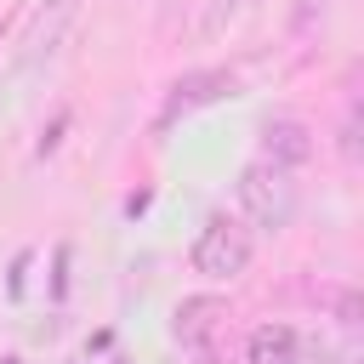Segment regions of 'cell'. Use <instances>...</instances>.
<instances>
[{"label": "cell", "mask_w": 364, "mask_h": 364, "mask_svg": "<svg viewBox=\"0 0 364 364\" xmlns=\"http://www.w3.org/2000/svg\"><path fill=\"white\" fill-rule=\"evenodd\" d=\"M313 154V142H307V125H296V119H279V125H267V165H301Z\"/></svg>", "instance_id": "277c9868"}, {"label": "cell", "mask_w": 364, "mask_h": 364, "mask_svg": "<svg viewBox=\"0 0 364 364\" xmlns=\"http://www.w3.org/2000/svg\"><path fill=\"white\" fill-rule=\"evenodd\" d=\"M205 313H216V301H188V307H176V330L182 336H205Z\"/></svg>", "instance_id": "5b68a950"}, {"label": "cell", "mask_w": 364, "mask_h": 364, "mask_svg": "<svg viewBox=\"0 0 364 364\" xmlns=\"http://www.w3.org/2000/svg\"><path fill=\"white\" fill-rule=\"evenodd\" d=\"M199 364H216V358H199Z\"/></svg>", "instance_id": "8992f818"}, {"label": "cell", "mask_w": 364, "mask_h": 364, "mask_svg": "<svg viewBox=\"0 0 364 364\" xmlns=\"http://www.w3.org/2000/svg\"><path fill=\"white\" fill-rule=\"evenodd\" d=\"M250 364H301V336L290 324H262L250 336Z\"/></svg>", "instance_id": "3957f363"}, {"label": "cell", "mask_w": 364, "mask_h": 364, "mask_svg": "<svg viewBox=\"0 0 364 364\" xmlns=\"http://www.w3.org/2000/svg\"><path fill=\"white\" fill-rule=\"evenodd\" d=\"M239 205L250 210V222H262V228H284L290 210H296V193H290V182H284L279 165H250L245 182H239Z\"/></svg>", "instance_id": "7a4b0ae2"}, {"label": "cell", "mask_w": 364, "mask_h": 364, "mask_svg": "<svg viewBox=\"0 0 364 364\" xmlns=\"http://www.w3.org/2000/svg\"><path fill=\"white\" fill-rule=\"evenodd\" d=\"M193 267L205 279H233L250 267V228L233 222V216H210L193 239Z\"/></svg>", "instance_id": "6da1fadb"}]
</instances>
